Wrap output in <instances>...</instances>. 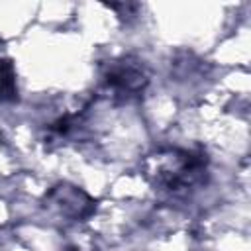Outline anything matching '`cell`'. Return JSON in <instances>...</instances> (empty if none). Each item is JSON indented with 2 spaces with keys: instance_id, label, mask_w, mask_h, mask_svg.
Here are the masks:
<instances>
[{
  "instance_id": "obj_1",
  "label": "cell",
  "mask_w": 251,
  "mask_h": 251,
  "mask_svg": "<svg viewBox=\"0 0 251 251\" xmlns=\"http://www.w3.org/2000/svg\"><path fill=\"white\" fill-rule=\"evenodd\" d=\"M16 94V76L10 61H0V100L14 98Z\"/></svg>"
}]
</instances>
